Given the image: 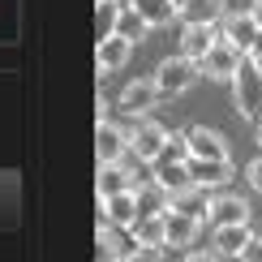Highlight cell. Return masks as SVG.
<instances>
[{"instance_id":"e0dca14e","label":"cell","mask_w":262,"mask_h":262,"mask_svg":"<svg viewBox=\"0 0 262 262\" xmlns=\"http://www.w3.org/2000/svg\"><path fill=\"white\" fill-rule=\"evenodd\" d=\"M99 198H112V193H121V189H138V172H129L125 168V159H116V163H99Z\"/></svg>"},{"instance_id":"484cf974","label":"cell","mask_w":262,"mask_h":262,"mask_svg":"<svg viewBox=\"0 0 262 262\" xmlns=\"http://www.w3.org/2000/svg\"><path fill=\"white\" fill-rule=\"evenodd\" d=\"M236 262H262V232L249 236V245L241 249V258H236Z\"/></svg>"},{"instance_id":"d4e9b609","label":"cell","mask_w":262,"mask_h":262,"mask_svg":"<svg viewBox=\"0 0 262 262\" xmlns=\"http://www.w3.org/2000/svg\"><path fill=\"white\" fill-rule=\"evenodd\" d=\"M116 262H159V249H146V245H134V249H125Z\"/></svg>"},{"instance_id":"cb8c5ba5","label":"cell","mask_w":262,"mask_h":262,"mask_svg":"<svg viewBox=\"0 0 262 262\" xmlns=\"http://www.w3.org/2000/svg\"><path fill=\"white\" fill-rule=\"evenodd\" d=\"M159 159H189V138H185V134H168Z\"/></svg>"},{"instance_id":"8fae6325","label":"cell","mask_w":262,"mask_h":262,"mask_svg":"<svg viewBox=\"0 0 262 262\" xmlns=\"http://www.w3.org/2000/svg\"><path fill=\"white\" fill-rule=\"evenodd\" d=\"M220 35H224V39H232L241 52H254V43H258V35H262V26H258V17L245 9V13H228V17L220 21Z\"/></svg>"},{"instance_id":"2e32d148","label":"cell","mask_w":262,"mask_h":262,"mask_svg":"<svg viewBox=\"0 0 262 262\" xmlns=\"http://www.w3.org/2000/svg\"><path fill=\"white\" fill-rule=\"evenodd\" d=\"M185 138H189V155H202V159H232V155H228L224 134H215V129H206V125L185 129Z\"/></svg>"},{"instance_id":"ba28073f","label":"cell","mask_w":262,"mask_h":262,"mask_svg":"<svg viewBox=\"0 0 262 262\" xmlns=\"http://www.w3.org/2000/svg\"><path fill=\"white\" fill-rule=\"evenodd\" d=\"M95 150H99V163H116L129 155V129H121L116 121H99V134H95Z\"/></svg>"},{"instance_id":"5b68a950","label":"cell","mask_w":262,"mask_h":262,"mask_svg":"<svg viewBox=\"0 0 262 262\" xmlns=\"http://www.w3.org/2000/svg\"><path fill=\"white\" fill-rule=\"evenodd\" d=\"M138 215H142L138 189H121V193H112V198H99V220H107L112 228H121V232H129V228L138 224Z\"/></svg>"},{"instance_id":"3957f363","label":"cell","mask_w":262,"mask_h":262,"mask_svg":"<svg viewBox=\"0 0 262 262\" xmlns=\"http://www.w3.org/2000/svg\"><path fill=\"white\" fill-rule=\"evenodd\" d=\"M163 99V91H159V82L155 78H134V82H125L121 86V95H116V107H121L125 116H150L159 107Z\"/></svg>"},{"instance_id":"277c9868","label":"cell","mask_w":262,"mask_h":262,"mask_svg":"<svg viewBox=\"0 0 262 262\" xmlns=\"http://www.w3.org/2000/svg\"><path fill=\"white\" fill-rule=\"evenodd\" d=\"M245 56H249V52H241L232 39H224V35H220V43H215V48L206 52L198 64H202L206 78H215V82H232V78H236V69L245 64Z\"/></svg>"},{"instance_id":"f1b7e54d","label":"cell","mask_w":262,"mask_h":262,"mask_svg":"<svg viewBox=\"0 0 262 262\" xmlns=\"http://www.w3.org/2000/svg\"><path fill=\"white\" fill-rule=\"evenodd\" d=\"M249 13L258 17V26H262V0H254V9H249Z\"/></svg>"},{"instance_id":"6da1fadb","label":"cell","mask_w":262,"mask_h":262,"mask_svg":"<svg viewBox=\"0 0 262 262\" xmlns=\"http://www.w3.org/2000/svg\"><path fill=\"white\" fill-rule=\"evenodd\" d=\"M232 103L245 121H254V125L262 121V69L254 64V56H245V64L232 78Z\"/></svg>"},{"instance_id":"83f0119b","label":"cell","mask_w":262,"mask_h":262,"mask_svg":"<svg viewBox=\"0 0 262 262\" xmlns=\"http://www.w3.org/2000/svg\"><path fill=\"white\" fill-rule=\"evenodd\" d=\"M181 262H224V258L215 254V249H189V254H185Z\"/></svg>"},{"instance_id":"9c48e42d","label":"cell","mask_w":262,"mask_h":262,"mask_svg":"<svg viewBox=\"0 0 262 262\" xmlns=\"http://www.w3.org/2000/svg\"><path fill=\"white\" fill-rule=\"evenodd\" d=\"M150 181H155L159 189H168V198L181 193V189H189V185H193L189 159H155V163H150Z\"/></svg>"},{"instance_id":"f546056e","label":"cell","mask_w":262,"mask_h":262,"mask_svg":"<svg viewBox=\"0 0 262 262\" xmlns=\"http://www.w3.org/2000/svg\"><path fill=\"white\" fill-rule=\"evenodd\" d=\"M249 56H262V35H258V43H254V52H249Z\"/></svg>"},{"instance_id":"603a6c76","label":"cell","mask_w":262,"mask_h":262,"mask_svg":"<svg viewBox=\"0 0 262 262\" xmlns=\"http://www.w3.org/2000/svg\"><path fill=\"white\" fill-rule=\"evenodd\" d=\"M125 249L116 245V228L107 224V220H99V241H95V262H116Z\"/></svg>"},{"instance_id":"d6a6232c","label":"cell","mask_w":262,"mask_h":262,"mask_svg":"<svg viewBox=\"0 0 262 262\" xmlns=\"http://www.w3.org/2000/svg\"><path fill=\"white\" fill-rule=\"evenodd\" d=\"M254 64H258V69H262V56H254Z\"/></svg>"},{"instance_id":"44dd1931","label":"cell","mask_w":262,"mask_h":262,"mask_svg":"<svg viewBox=\"0 0 262 262\" xmlns=\"http://www.w3.org/2000/svg\"><path fill=\"white\" fill-rule=\"evenodd\" d=\"M121 9H125V0H99V9H95V39H107V35H116Z\"/></svg>"},{"instance_id":"5bb4252c","label":"cell","mask_w":262,"mask_h":262,"mask_svg":"<svg viewBox=\"0 0 262 262\" xmlns=\"http://www.w3.org/2000/svg\"><path fill=\"white\" fill-rule=\"evenodd\" d=\"M134 56V43H129L125 35H107V39H99L95 43V60H99V78L103 73H116L121 64Z\"/></svg>"},{"instance_id":"30bf717a","label":"cell","mask_w":262,"mask_h":262,"mask_svg":"<svg viewBox=\"0 0 262 262\" xmlns=\"http://www.w3.org/2000/svg\"><path fill=\"white\" fill-rule=\"evenodd\" d=\"M215 43H220V26L215 21H185V30H181V52L185 56L202 60Z\"/></svg>"},{"instance_id":"d6986e66","label":"cell","mask_w":262,"mask_h":262,"mask_svg":"<svg viewBox=\"0 0 262 262\" xmlns=\"http://www.w3.org/2000/svg\"><path fill=\"white\" fill-rule=\"evenodd\" d=\"M168 206H172V211H185V215H193V220H202V224H206V215H211V193H206L202 185H189V189L172 193Z\"/></svg>"},{"instance_id":"9a60e30c","label":"cell","mask_w":262,"mask_h":262,"mask_svg":"<svg viewBox=\"0 0 262 262\" xmlns=\"http://www.w3.org/2000/svg\"><path fill=\"white\" fill-rule=\"evenodd\" d=\"M206 224H249V202L241 193H215Z\"/></svg>"},{"instance_id":"ac0fdd59","label":"cell","mask_w":262,"mask_h":262,"mask_svg":"<svg viewBox=\"0 0 262 262\" xmlns=\"http://www.w3.org/2000/svg\"><path fill=\"white\" fill-rule=\"evenodd\" d=\"M163 220H168V245L172 249H189L193 241H198V232H202V220H193V215H185V211H163Z\"/></svg>"},{"instance_id":"8992f818","label":"cell","mask_w":262,"mask_h":262,"mask_svg":"<svg viewBox=\"0 0 262 262\" xmlns=\"http://www.w3.org/2000/svg\"><path fill=\"white\" fill-rule=\"evenodd\" d=\"M163 142H168V129L159 121H142L138 129H129V155L138 163H155L163 155Z\"/></svg>"},{"instance_id":"ffe728a7","label":"cell","mask_w":262,"mask_h":262,"mask_svg":"<svg viewBox=\"0 0 262 262\" xmlns=\"http://www.w3.org/2000/svg\"><path fill=\"white\" fill-rule=\"evenodd\" d=\"M129 9H138L142 17H146V26H172V17H181V9L172 5V0H125Z\"/></svg>"},{"instance_id":"4fadbf2b","label":"cell","mask_w":262,"mask_h":262,"mask_svg":"<svg viewBox=\"0 0 262 262\" xmlns=\"http://www.w3.org/2000/svg\"><path fill=\"white\" fill-rule=\"evenodd\" d=\"M129 236H134V245L163 249V245H168V220H163V211H146V215H138V224L129 228Z\"/></svg>"},{"instance_id":"1f68e13d","label":"cell","mask_w":262,"mask_h":262,"mask_svg":"<svg viewBox=\"0 0 262 262\" xmlns=\"http://www.w3.org/2000/svg\"><path fill=\"white\" fill-rule=\"evenodd\" d=\"M172 5H177V9H185V5H193V0H172Z\"/></svg>"},{"instance_id":"7402d4cb","label":"cell","mask_w":262,"mask_h":262,"mask_svg":"<svg viewBox=\"0 0 262 262\" xmlns=\"http://www.w3.org/2000/svg\"><path fill=\"white\" fill-rule=\"evenodd\" d=\"M116 35H125L129 43H142V39H146L150 35V26H146V17H142L138 13V9H121V21H116Z\"/></svg>"},{"instance_id":"7c38bea8","label":"cell","mask_w":262,"mask_h":262,"mask_svg":"<svg viewBox=\"0 0 262 262\" xmlns=\"http://www.w3.org/2000/svg\"><path fill=\"white\" fill-rule=\"evenodd\" d=\"M254 228L249 224H215V236H211V249L220 258H241V249L249 245Z\"/></svg>"},{"instance_id":"4dcf8cb0","label":"cell","mask_w":262,"mask_h":262,"mask_svg":"<svg viewBox=\"0 0 262 262\" xmlns=\"http://www.w3.org/2000/svg\"><path fill=\"white\" fill-rule=\"evenodd\" d=\"M254 138H258V150H262V121H258V129H254Z\"/></svg>"},{"instance_id":"7a4b0ae2","label":"cell","mask_w":262,"mask_h":262,"mask_svg":"<svg viewBox=\"0 0 262 262\" xmlns=\"http://www.w3.org/2000/svg\"><path fill=\"white\" fill-rule=\"evenodd\" d=\"M198 73H202V64L193 60V56H185V52H177V56L159 60L155 82H159V91H163V95H185L193 82H198Z\"/></svg>"},{"instance_id":"52a82bcc","label":"cell","mask_w":262,"mask_h":262,"mask_svg":"<svg viewBox=\"0 0 262 262\" xmlns=\"http://www.w3.org/2000/svg\"><path fill=\"white\" fill-rule=\"evenodd\" d=\"M189 177L193 185H202V189H228L236 177L232 159H202V155H189Z\"/></svg>"},{"instance_id":"4316f807","label":"cell","mask_w":262,"mask_h":262,"mask_svg":"<svg viewBox=\"0 0 262 262\" xmlns=\"http://www.w3.org/2000/svg\"><path fill=\"white\" fill-rule=\"evenodd\" d=\"M245 181H249V189H254L258 198H262V155H258V159L245 168Z\"/></svg>"}]
</instances>
